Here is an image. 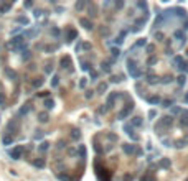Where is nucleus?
I'll list each match as a JSON object with an SVG mask.
<instances>
[{
  "label": "nucleus",
  "mask_w": 188,
  "mask_h": 181,
  "mask_svg": "<svg viewBox=\"0 0 188 181\" xmlns=\"http://www.w3.org/2000/svg\"><path fill=\"white\" fill-rule=\"evenodd\" d=\"M144 44H145V40H139V41L135 43V48L137 46H144Z\"/></svg>",
  "instance_id": "412c9836"
},
{
  "label": "nucleus",
  "mask_w": 188,
  "mask_h": 181,
  "mask_svg": "<svg viewBox=\"0 0 188 181\" xmlns=\"http://www.w3.org/2000/svg\"><path fill=\"white\" fill-rule=\"evenodd\" d=\"M149 102L155 105V104H160V102H162V99H160L158 96H152V97H149Z\"/></svg>",
  "instance_id": "1a4fd4ad"
},
{
  "label": "nucleus",
  "mask_w": 188,
  "mask_h": 181,
  "mask_svg": "<svg viewBox=\"0 0 188 181\" xmlns=\"http://www.w3.org/2000/svg\"><path fill=\"white\" fill-rule=\"evenodd\" d=\"M162 104H163V107H170L173 104V101L172 99H165V101H162Z\"/></svg>",
  "instance_id": "2eb2a0df"
},
{
  "label": "nucleus",
  "mask_w": 188,
  "mask_h": 181,
  "mask_svg": "<svg viewBox=\"0 0 188 181\" xmlns=\"http://www.w3.org/2000/svg\"><path fill=\"white\" fill-rule=\"evenodd\" d=\"M132 109H134V105H132V102H131V104H129V105H127V107H125L124 110L119 114V119H125V117H127V115L132 112Z\"/></svg>",
  "instance_id": "20e7f679"
},
{
  "label": "nucleus",
  "mask_w": 188,
  "mask_h": 181,
  "mask_svg": "<svg viewBox=\"0 0 188 181\" xmlns=\"http://www.w3.org/2000/svg\"><path fill=\"white\" fill-rule=\"evenodd\" d=\"M183 30H188V18H185V21H183Z\"/></svg>",
  "instance_id": "393cba45"
},
{
  "label": "nucleus",
  "mask_w": 188,
  "mask_h": 181,
  "mask_svg": "<svg viewBox=\"0 0 188 181\" xmlns=\"http://www.w3.org/2000/svg\"><path fill=\"white\" fill-rule=\"evenodd\" d=\"M177 81H178V86H183V84H185V81H186V78H185V76H178V78H177Z\"/></svg>",
  "instance_id": "ddd939ff"
},
{
  "label": "nucleus",
  "mask_w": 188,
  "mask_h": 181,
  "mask_svg": "<svg viewBox=\"0 0 188 181\" xmlns=\"http://www.w3.org/2000/svg\"><path fill=\"white\" fill-rule=\"evenodd\" d=\"M155 115H157L155 110H150V112H149V117H155Z\"/></svg>",
  "instance_id": "a878e982"
},
{
  "label": "nucleus",
  "mask_w": 188,
  "mask_h": 181,
  "mask_svg": "<svg viewBox=\"0 0 188 181\" xmlns=\"http://www.w3.org/2000/svg\"><path fill=\"white\" fill-rule=\"evenodd\" d=\"M137 5H139V7H140V8H145V7H147V5H145V3H144V2H139V3H137Z\"/></svg>",
  "instance_id": "bb28decb"
},
{
  "label": "nucleus",
  "mask_w": 188,
  "mask_h": 181,
  "mask_svg": "<svg viewBox=\"0 0 188 181\" xmlns=\"http://www.w3.org/2000/svg\"><path fill=\"white\" fill-rule=\"evenodd\" d=\"M45 105H46V109H51L53 107V101H46V102H45Z\"/></svg>",
  "instance_id": "b1692460"
},
{
  "label": "nucleus",
  "mask_w": 188,
  "mask_h": 181,
  "mask_svg": "<svg viewBox=\"0 0 188 181\" xmlns=\"http://www.w3.org/2000/svg\"><path fill=\"white\" fill-rule=\"evenodd\" d=\"M173 36H175V38H180L182 41L185 40V33H183V30H177L175 33H173Z\"/></svg>",
  "instance_id": "9d476101"
},
{
  "label": "nucleus",
  "mask_w": 188,
  "mask_h": 181,
  "mask_svg": "<svg viewBox=\"0 0 188 181\" xmlns=\"http://www.w3.org/2000/svg\"><path fill=\"white\" fill-rule=\"evenodd\" d=\"M124 130H125V133H127V135H129V137H132L134 140H137V138H139V137H137V135H135V133H134V132H132V127H131V125H125V127H124Z\"/></svg>",
  "instance_id": "423d86ee"
},
{
  "label": "nucleus",
  "mask_w": 188,
  "mask_h": 181,
  "mask_svg": "<svg viewBox=\"0 0 188 181\" xmlns=\"http://www.w3.org/2000/svg\"><path fill=\"white\" fill-rule=\"evenodd\" d=\"M180 125L182 127H188V110H183L182 112V115H180Z\"/></svg>",
  "instance_id": "7ed1b4c3"
},
{
  "label": "nucleus",
  "mask_w": 188,
  "mask_h": 181,
  "mask_svg": "<svg viewBox=\"0 0 188 181\" xmlns=\"http://www.w3.org/2000/svg\"><path fill=\"white\" fill-rule=\"evenodd\" d=\"M162 82H165V84H168V82H172V76H165V78L162 79Z\"/></svg>",
  "instance_id": "6ab92c4d"
},
{
  "label": "nucleus",
  "mask_w": 188,
  "mask_h": 181,
  "mask_svg": "<svg viewBox=\"0 0 188 181\" xmlns=\"http://www.w3.org/2000/svg\"><path fill=\"white\" fill-rule=\"evenodd\" d=\"M175 63H177V64H182V63H183V58L182 56H177L175 58Z\"/></svg>",
  "instance_id": "4be33fe9"
},
{
  "label": "nucleus",
  "mask_w": 188,
  "mask_h": 181,
  "mask_svg": "<svg viewBox=\"0 0 188 181\" xmlns=\"http://www.w3.org/2000/svg\"><path fill=\"white\" fill-rule=\"evenodd\" d=\"M185 102H188V94H186V96H185Z\"/></svg>",
  "instance_id": "c85d7f7f"
},
{
  "label": "nucleus",
  "mask_w": 188,
  "mask_h": 181,
  "mask_svg": "<svg viewBox=\"0 0 188 181\" xmlns=\"http://www.w3.org/2000/svg\"><path fill=\"white\" fill-rule=\"evenodd\" d=\"M122 150L127 153V155H132V153H139V155H140V150H137L135 148V145H131V143H124L122 145Z\"/></svg>",
  "instance_id": "f257e3e1"
},
{
  "label": "nucleus",
  "mask_w": 188,
  "mask_h": 181,
  "mask_svg": "<svg viewBox=\"0 0 188 181\" xmlns=\"http://www.w3.org/2000/svg\"><path fill=\"white\" fill-rule=\"evenodd\" d=\"M185 143H188V138H183V140H180V142H177L178 147H185Z\"/></svg>",
  "instance_id": "a211bd4d"
},
{
  "label": "nucleus",
  "mask_w": 188,
  "mask_h": 181,
  "mask_svg": "<svg viewBox=\"0 0 188 181\" xmlns=\"http://www.w3.org/2000/svg\"><path fill=\"white\" fill-rule=\"evenodd\" d=\"M115 97H117V92H114V94H111V97L107 99V105H112V102L115 101Z\"/></svg>",
  "instance_id": "f8f14e48"
},
{
  "label": "nucleus",
  "mask_w": 188,
  "mask_h": 181,
  "mask_svg": "<svg viewBox=\"0 0 188 181\" xmlns=\"http://www.w3.org/2000/svg\"><path fill=\"white\" fill-rule=\"evenodd\" d=\"M170 165H172V163H170L168 158H163V160H160V166H162V168L168 170V168H170Z\"/></svg>",
  "instance_id": "6e6552de"
},
{
  "label": "nucleus",
  "mask_w": 188,
  "mask_h": 181,
  "mask_svg": "<svg viewBox=\"0 0 188 181\" xmlns=\"http://www.w3.org/2000/svg\"><path fill=\"white\" fill-rule=\"evenodd\" d=\"M79 23H81L86 30H91V28H92V23H91L89 20H86V18H81V20H79Z\"/></svg>",
  "instance_id": "0eeeda50"
},
{
  "label": "nucleus",
  "mask_w": 188,
  "mask_h": 181,
  "mask_svg": "<svg viewBox=\"0 0 188 181\" xmlns=\"http://www.w3.org/2000/svg\"><path fill=\"white\" fill-rule=\"evenodd\" d=\"M132 125L134 127H140L142 125V119H140V117H134V119H132Z\"/></svg>",
  "instance_id": "9b49d317"
},
{
  "label": "nucleus",
  "mask_w": 188,
  "mask_h": 181,
  "mask_svg": "<svg viewBox=\"0 0 188 181\" xmlns=\"http://www.w3.org/2000/svg\"><path fill=\"white\" fill-rule=\"evenodd\" d=\"M106 89H107V86H106L104 82H102V84H99V87H97V90H99V92H101V94H102V92H104V90H106Z\"/></svg>",
  "instance_id": "f3484780"
},
{
  "label": "nucleus",
  "mask_w": 188,
  "mask_h": 181,
  "mask_svg": "<svg viewBox=\"0 0 188 181\" xmlns=\"http://www.w3.org/2000/svg\"><path fill=\"white\" fill-rule=\"evenodd\" d=\"M21 153H23V147H15V148L10 152V156L13 158V160H20Z\"/></svg>",
  "instance_id": "f03ea898"
},
{
  "label": "nucleus",
  "mask_w": 188,
  "mask_h": 181,
  "mask_svg": "<svg viewBox=\"0 0 188 181\" xmlns=\"http://www.w3.org/2000/svg\"><path fill=\"white\" fill-rule=\"evenodd\" d=\"M178 67H180L182 71H185V72H188V63H185V61H183V63H182V64L178 66Z\"/></svg>",
  "instance_id": "dca6fc26"
},
{
  "label": "nucleus",
  "mask_w": 188,
  "mask_h": 181,
  "mask_svg": "<svg viewBox=\"0 0 188 181\" xmlns=\"http://www.w3.org/2000/svg\"><path fill=\"white\" fill-rule=\"evenodd\" d=\"M112 54H114V56H119V49L114 48V49H112Z\"/></svg>",
  "instance_id": "cd10ccee"
},
{
  "label": "nucleus",
  "mask_w": 188,
  "mask_h": 181,
  "mask_svg": "<svg viewBox=\"0 0 188 181\" xmlns=\"http://www.w3.org/2000/svg\"><path fill=\"white\" fill-rule=\"evenodd\" d=\"M186 181H188V179H186Z\"/></svg>",
  "instance_id": "c756f323"
},
{
  "label": "nucleus",
  "mask_w": 188,
  "mask_h": 181,
  "mask_svg": "<svg viewBox=\"0 0 188 181\" xmlns=\"http://www.w3.org/2000/svg\"><path fill=\"white\" fill-rule=\"evenodd\" d=\"M17 21H20V23H23V25H28V18H26V17H18V18H17Z\"/></svg>",
  "instance_id": "4468645a"
},
{
  "label": "nucleus",
  "mask_w": 188,
  "mask_h": 181,
  "mask_svg": "<svg viewBox=\"0 0 188 181\" xmlns=\"http://www.w3.org/2000/svg\"><path fill=\"white\" fill-rule=\"evenodd\" d=\"M172 112H173V114H182L183 110H182L180 107H173V109H172Z\"/></svg>",
  "instance_id": "aec40b11"
},
{
  "label": "nucleus",
  "mask_w": 188,
  "mask_h": 181,
  "mask_svg": "<svg viewBox=\"0 0 188 181\" xmlns=\"http://www.w3.org/2000/svg\"><path fill=\"white\" fill-rule=\"evenodd\" d=\"M172 124H173V119L170 115H167V117H163L162 119V124H158V125H163V127H172Z\"/></svg>",
  "instance_id": "39448f33"
},
{
  "label": "nucleus",
  "mask_w": 188,
  "mask_h": 181,
  "mask_svg": "<svg viewBox=\"0 0 188 181\" xmlns=\"http://www.w3.org/2000/svg\"><path fill=\"white\" fill-rule=\"evenodd\" d=\"M40 120H41V122H46L48 120V115L46 114H41V115H40Z\"/></svg>",
  "instance_id": "5701e85b"
}]
</instances>
